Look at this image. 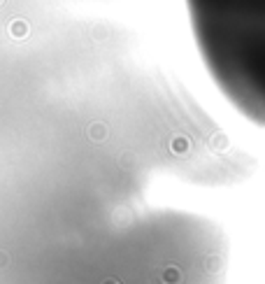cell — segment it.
<instances>
[{
	"instance_id": "obj_1",
	"label": "cell",
	"mask_w": 265,
	"mask_h": 284,
	"mask_svg": "<svg viewBox=\"0 0 265 284\" xmlns=\"http://www.w3.org/2000/svg\"><path fill=\"white\" fill-rule=\"evenodd\" d=\"M207 68L230 101L263 119L265 0H189Z\"/></svg>"
},
{
	"instance_id": "obj_2",
	"label": "cell",
	"mask_w": 265,
	"mask_h": 284,
	"mask_svg": "<svg viewBox=\"0 0 265 284\" xmlns=\"http://www.w3.org/2000/svg\"><path fill=\"white\" fill-rule=\"evenodd\" d=\"M161 279H163V284H182L184 275L177 265H168V268L161 272Z\"/></svg>"
},
{
	"instance_id": "obj_3",
	"label": "cell",
	"mask_w": 265,
	"mask_h": 284,
	"mask_svg": "<svg viewBox=\"0 0 265 284\" xmlns=\"http://www.w3.org/2000/svg\"><path fill=\"white\" fill-rule=\"evenodd\" d=\"M5 265H7V254L0 252V268H5Z\"/></svg>"
},
{
	"instance_id": "obj_4",
	"label": "cell",
	"mask_w": 265,
	"mask_h": 284,
	"mask_svg": "<svg viewBox=\"0 0 265 284\" xmlns=\"http://www.w3.org/2000/svg\"><path fill=\"white\" fill-rule=\"evenodd\" d=\"M100 284H121V282H116V279H105V282H100Z\"/></svg>"
}]
</instances>
